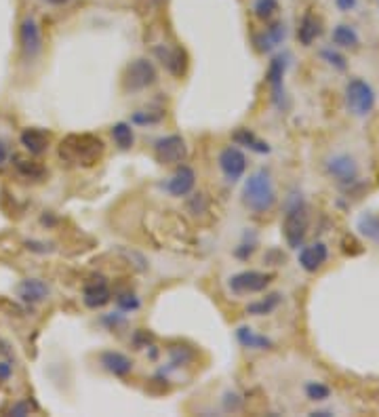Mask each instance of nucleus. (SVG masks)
I'll list each match as a JSON object with an SVG mask.
<instances>
[{
	"instance_id": "7ed1b4c3",
	"label": "nucleus",
	"mask_w": 379,
	"mask_h": 417,
	"mask_svg": "<svg viewBox=\"0 0 379 417\" xmlns=\"http://www.w3.org/2000/svg\"><path fill=\"white\" fill-rule=\"evenodd\" d=\"M308 226H310V215H308L306 200L302 198V194H291V198L287 200L284 221H282V234L291 249H300L304 244Z\"/></svg>"
},
{
	"instance_id": "9b49d317",
	"label": "nucleus",
	"mask_w": 379,
	"mask_h": 417,
	"mask_svg": "<svg viewBox=\"0 0 379 417\" xmlns=\"http://www.w3.org/2000/svg\"><path fill=\"white\" fill-rule=\"evenodd\" d=\"M20 42L26 59H36L42 51V32L32 17H26L20 28Z\"/></svg>"
},
{
	"instance_id": "2eb2a0df",
	"label": "nucleus",
	"mask_w": 379,
	"mask_h": 417,
	"mask_svg": "<svg viewBox=\"0 0 379 417\" xmlns=\"http://www.w3.org/2000/svg\"><path fill=\"white\" fill-rule=\"evenodd\" d=\"M100 363H102V367H104L108 373H112V375H116V377H127V375L133 371V361H131L127 354L116 352V350H106V352H102Z\"/></svg>"
},
{
	"instance_id": "6e6552de",
	"label": "nucleus",
	"mask_w": 379,
	"mask_h": 417,
	"mask_svg": "<svg viewBox=\"0 0 379 417\" xmlns=\"http://www.w3.org/2000/svg\"><path fill=\"white\" fill-rule=\"evenodd\" d=\"M217 162H219V169H222L226 182H230V184L238 182V180L245 175V171H247V156H245L242 150H238L236 145L224 148V150L219 152Z\"/></svg>"
},
{
	"instance_id": "a211bd4d",
	"label": "nucleus",
	"mask_w": 379,
	"mask_h": 417,
	"mask_svg": "<svg viewBox=\"0 0 379 417\" xmlns=\"http://www.w3.org/2000/svg\"><path fill=\"white\" fill-rule=\"evenodd\" d=\"M323 34V24L314 13H306L300 22V30H297V38L304 47H310L318 36Z\"/></svg>"
},
{
	"instance_id": "393cba45",
	"label": "nucleus",
	"mask_w": 379,
	"mask_h": 417,
	"mask_svg": "<svg viewBox=\"0 0 379 417\" xmlns=\"http://www.w3.org/2000/svg\"><path fill=\"white\" fill-rule=\"evenodd\" d=\"M356 228L362 236H366L373 242H379V217L375 213H362L356 221Z\"/></svg>"
},
{
	"instance_id": "4be33fe9",
	"label": "nucleus",
	"mask_w": 379,
	"mask_h": 417,
	"mask_svg": "<svg viewBox=\"0 0 379 417\" xmlns=\"http://www.w3.org/2000/svg\"><path fill=\"white\" fill-rule=\"evenodd\" d=\"M22 143L32 154H42L49 148V135L45 131H40V129H28L22 135Z\"/></svg>"
},
{
	"instance_id": "f3484780",
	"label": "nucleus",
	"mask_w": 379,
	"mask_h": 417,
	"mask_svg": "<svg viewBox=\"0 0 379 417\" xmlns=\"http://www.w3.org/2000/svg\"><path fill=\"white\" fill-rule=\"evenodd\" d=\"M236 340L247 350H268V348H272V340L265 338V336H259V333H255L251 326H238L236 329Z\"/></svg>"
},
{
	"instance_id": "c85d7f7f",
	"label": "nucleus",
	"mask_w": 379,
	"mask_h": 417,
	"mask_svg": "<svg viewBox=\"0 0 379 417\" xmlns=\"http://www.w3.org/2000/svg\"><path fill=\"white\" fill-rule=\"evenodd\" d=\"M306 396H308L310 400L320 402V400H327V398L331 396V390H329V386H325L323 381H308V384H306Z\"/></svg>"
},
{
	"instance_id": "9d476101",
	"label": "nucleus",
	"mask_w": 379,
	"mask_h": 417,
	"mask_svg": "<svg viewBox=\"0 0 379 417\" xmlns=\"http://www.w3.org/2000/svg\"><path fill=\"white\" fill-rule=\"evenodd\" d=\"M194 186H196L194 169H192V166H187V164H181V166H177V171L167 180V184L162 188L173 198H183V196H187L190 192L194 190Z\"/></svg>"
},
{
	"instance_id": "dca6fc26",
	"label": "nucleus",
	"mask_w": 379,
	"mask_h": 417,
	"mask_svg": "<svg viewBox=\"0 0 379 417\" xmlns=\"http://www.w3.org/2000/svg\"><path fill=\"white\" fill-rule=\"evenodd\" d=\"M284 38H287V26H284L282 22H276V24H272L270 28H265L261 34L255 36V45H257V51L270 53L274 47L282 45Z\"/></svg>"
},
{
	"instance_id": "39448f33",
	"label": "nucleus",
	"mask_w": 379,
	"mask_h": 417,
	"mask_svg": "<svg viewBox=\"0 0 379 417\" xmlns=\"http://www.w3.org/2000/svg\"><path fill=\"white\" fill-rule=\"evenodd\" d=\"M346 106L358 118L369 116L375 108L373 87L369 85V82H364L362 78H352L346 85Z\"/></svg>"
},
{
	"instance_id": "473e14b6",
	"label": "nucleus",
	"mask_w": 379,
	"mask_h": 417,
	"mask_svg": "<svg viewBox=\"0 0 379 417\" xmlns=\"http://www.w3.org/2000/svg\"><path fill=\"white\" fill-rule=\"evenodd\" d=\"M335 5H337L339 11L348 13V11H352V9L358 5V0H335Z\"/></svg>"
},
{
	"instance_id": "b1692460",
	"label": "nucleus",
	"mask_w": 379,
	"mask_h": 417,
	"mask_svg": "<svg viewBox=\"0 0 379 417\" xmlns=\"http://www.w3.org/2000/svg\"><path fill=\"white\" fill-rule=\"evenodd\" d=\"M162 118H164V108H160V106H148L144 110H137L131 120L135 125H139V127H152V125H158Z\"/></svg>"
},
{
	"instance_id": "20e7f679",
	"label": "nucleus",
	"mask_w": 379,
	"mask_h": 417,
	"mask_svg": "<svg viewBox=\"0 0 379 417\" xmlns=\"http://www.w3.org/2000/svg\"><path fill=\"white\" fill-rule=\"evenodd\" d=\"M156 80H158V74H156V68L152 65V61L139 57L127 65L125 76H123V89L127 93H139V91H146L152 85H156Z\"/></svg>"
},
{
	"instance_id": "a878e982",
	"label": "nucleus",
	"mask_w": 379,
	"mask_h": 417,
	"mask_svg": "<svg viewBox=\"0 0 379 417\" xmlns=\"http://www.w3.org/2000/svg\"><path fill=\"white\" fill-rule=\"evenodd\" d=\"M110 133H112L114 143H116L121 150H129V148L133 145V141H135L133 127H131L129 123H116V125L110 129Z\"/></svg>"
},
{
	"instance_id": "5701e85b",
	"label": "nucleus",
	"mask_w": 379,
	"mask_h": 417,
	"mask_svg": "<svg viewBox=\"0 0 379 417\" xmlns=\"http://www.w3.org/2000/svg\"><path fill=\"white\" fill-rule=\"evenodd\" d=\"M156 53H158V57H160V61L164 63V68L171 72V74H175V76H179V74H183V51H179V49H156Z\"/></svg>"
},
{
	"instance_id": "f8f14e48",
	"label": "nucleus",
	"mask_w": 379,
	"mask_h": 417,
	"mask_svg": "<svg viewBox=\"0 0 379 417\" xmlns=\"http://www.w3.org/2000/svg\"><path fill=\"white\" fill-rule=\"evenodd\" d=\"M289 55L287 53H280L276 55L272 61H270V68H268V82L272 87V97H274V104L282 110V100H284V89H282V78H284V72H287V65H289Z\"/></svg>"
},
{
	"instance_id": "f03ea898",
	"label": "nucleus",
	"mask_w": 379,
	"mask_h": 417,
	"mask_svg": "<svg viewBox=\"0 0 379 417\" xmlns=\"http://www.w3.org/2000/svg\"><path fill=\"white\" fill-rule=\"evenodd\" d=\"M104 154V141L95 135H70L61 141L59 145V156L65 162L72 164H82V166H91L95 164Z\"/></svg>"
},
{
	"instance_id": "6ab92c4d",
	"label": "nucleus",
	"mask_w": 379,
	"mask_h": 417,
	"mask_svg": "<svg viewBox=\"0 0 379 417\" xmlns=\"http://www.w3.org/2000/svg\"><path fill=\"white\" fill-rule=\"evenodd\" d=\"M17 293H20V297H22L24 301H28V304H38V301H42V299L49 297V287H47L42 281H38V278H28V281H24V283L17 287Z\"/></svg>"
},
{
	"instance_id": "bb28decb",
	"label": "nucleus",
	"mask_w": 379,
	"mask_h": 417,
	"mask_svg": "<svg viewBox=\"0 0 379 417\" xmlns=\"http://www.w3.org/2000/svg\"><path fill=\"white\" fill-rule=\"evenodd\" d=\"M278 304H280V293H272V295H268L259 301L249 304L247 312L253 314V316H265V314H272L278 308Z\"/></svg>"
},
{
	"instance_id": "ddd939ff",
	"label": "nucleus",
	"mask_w": 379,
	"mask_h": 417,
	"mask_svg": "<svg viewBox=\"0 0 379 417\" xmlns=\"http://www.w3.org/2000/svg\"><path fill=\"white\" fill-rule=\"evenodd\" d=\"M327 260H329V249H327L325 242H312V244L304 246L297 255V262L306 272L320 270L327 264Z\"/></svg>"
},
{
	"instance_id": "c756f323",
	"label": "nucleus",
	"mask_w": 379,
	"mask_h": 417,
	"mask_svg": "<svg viewBox=\"0 0 379 417\" xmlns=\"http://www.w3.org/2000/svg\"><path fill=\"white\" fill-rule=\"evenodd\" d=\"M320 57H323L329 65H333V68H337V70H346V65H348V63H346V57H343L341 53H337L335 49H331V47H329V49H323V51H320Z\"/></svg>"
},
{
	"instance_id": "1a4fd4ad",
	"label": "nucleus",
	"mask_w": 379,
	"mask_h": 417,
	"mask_svg": "<svg viewBox=\"0 0 379 417\" xmlns=\"http://www.w3.org/2000/svg\"><path fill=\"white\" fill-rule=\"evenodd\" d=\"M187 154L185 141L179 135H167L154 141V156L160 164H177L183 162Z\"/></svg>"
},
{
	"instance_id": "2f4dec72",
	"label": "nucleus",
	"mask_w": 379,
	"mask_h": 417,
	"mask_svg": "<svg viewBox=\"0 0 379 417\" xmlns=\"http://www.w3.org/2000/svg\"><path fill=\"white\" fill-rule=\"evenodd\" d=\"M11 375H13V367L9 363H0V384L9 381Z\"/></svg>"
},
{
	"instance_id": "4468645a",
	"label": "nucleus",
	"mask_w": 379,
	"mask_h": 417,
	"mask_svg": "<svg viewBox=\"0 0 379 417\" xmlns=\"http://www.w3.org/2000/svg\"><path fill=\"white\" fill-rule=\"evenodd\" d=\"M110 299H112L110 287H108V283L102 281V278L86 283L84 289H82V301H84V306L91 308V310H98V308L106 306Z\"/></svg>"
},
{
	"instance_id": "423d86ee",
	"label": "nucleus",
	"mask_w": 379,
	"mask_h": 417,
	"mask_svg": "<svg viewBox=\"0 0 379 417\" xmlns=\"http://www.w3.org/2000/svg\"><path fill=\"white\" fill-rule=\"evenodd\" d=\"M325 169H327V175L343 186V188H350L352 184L358 182V175H360V169H358V162L352 154H346V152H339V154H333L327 162H325Z\"/></svg>"
},
{
	"instance_id": "7c9ffc66",
	"label": "nucleus",
	"mask_w": 379,
	"mask_h": 417,
	"mask_svg": "<svg viewBox=\"0 0 379 417\" xmlns=\"http://www.w3.org/2000/svg\"><path fill=\"white\" fill-rule=\"evenodd\" d=\"M116 304H118V308L123 310V312H135L137 308H139V299H137V295L135 293H121L118 297H116Z\"/></svg>"
},
{
	"instance_id": "aec40b11",
	"label": "nucleus",
	"mask_w": 379,
	"mask_h": 417,
	"mask_svg": "<svg viewBox=\"0 0 379 417\" xmlns=\"http://www.w3.org/2000/svg\"><path fill=\"white\" fill-rule=\"evenodd\" d=\"M234 141H236L238 145H245V148L257 152V154H268V152L272 150L268 141L259 139V137H257L253 131H249V129H238V131L234 133Z\"/></svg>"
},
{
	"instance_id": "f704fd0d",
	"label": "nucleus",
	"mask_w": 379,
	"mask_h": 417,
	"mask_svg": "<svg viewBox=\"0 0 379 417\" xmlns=\"http://www.w3.org/2000/svg\"><path fill=\"white\" fill-rule=\"evenodd\" d=\"M45 3H49V5H53V7H61V5L70 3V0H45Z\"/></svg>"
},
{
	"instance_id": "412c9836",
	"label": "nucleus",
	"mask_w": 379,
	"mask_h": 417,
	"mask_svg": "<svg viewBox=\"0 0 379 417\" xmlns=\"http://www.w3.org/2000/svg\"><path fill=\"white\" fill-rule=\"evenodd\" d=\"M360 42V36L358 32L348 26V24H339L335 30H333V45L335 47H341V49H356Z\"/></svg>"
},
{
	"instance_id": "cd10ccee",
	"label": "nucleus",
	"mask_w": 379,
	"mask_h": 417,
	"mask_svg": "<svg viewBox=\"0 0 379 417\" xmlns=\"http://www.w3.org/2000/svg\"><path fill=\"white\" fill-rule=\"evenodd\" d=\"M253 11L261 22H270L278 13V0H255Z\"/></svg>"
},
{
	"instance_id": "0eeeda50",
	"label": "nucleus",
	"mask_w": 379,
	"mask_h": 417,
	"mask_svg": "<svg viewBox=\"0 0 379 417\" xmlns=\"http://www.w3.org/2000/svg\"><path fill=\"white\" fill-rule=\"evenodd\" d=\"M270 283H272V274L259 272V270H245V272L230 276L228 289L234 295H253V293L265 291Z\"/></svg>"
},
{
	"instance_id": "72a5a7b5",
	"label": "nucleus",
	"mask_w": 379,
	"mask_h": 417,
	"mask_svg": "<svg viewBox=\"0 0 379 417\" xmlns=\"http://www.w3.org/2000/svg\"><path fill=\"white\" fill-rule=\"evenodd\" d=\"M7 158H9V148L5 141H0V166L7 162Z\"/></svg>"
},
{
	"instance_id": "f257e3e1",
	"label": "nucleus",
	"mask_w": 379,
	"mask_h": 417,
	"mask_svg": "<svg viewBox=\"0 0 379 417\" xmlns=\"http://www.w3.org/2000/svg\"><path fill=\"white\" fill-rule=\"evenodd\" d=\"M242 205L255 215H261L274 209L276 188L268 169H259L253 175H249V180L242 186Z\"/></svg>"
}]
</instances>
